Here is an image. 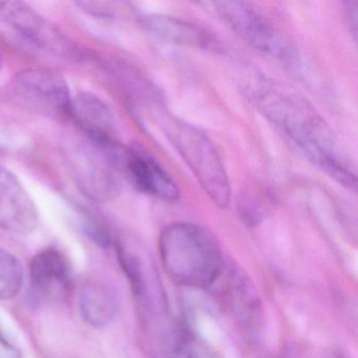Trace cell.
Here are the masks:
<instances>
[{"label": "cell", "instance_id": "cell-1", "mask_svg": "<svg viewBox=\"0 0 358 358\" xmlns=\"http://www.w3.org/2000/svg\"><path fill=\"white\" fill-rule=\"evenodd\" d=\"M257 104L266 116L301 150V154L337 183L355 190L357 180L337 148L324 120L292 96L262 90Z\"/></svg>", "mask_w": 358, "mask_h": 358}, {"label": "cell", "instance_id": "cell-2", "mask_svg": "<svg viewBox=\"0 0 358 358\" xmlns=\"http://www.w3.org/2000/svg\"><path fill=\"white\" fill-rule=\"evenodd\" d=\"M159 251L167 275L181 286L208 288L225 267L215 236L194 224L180 222L164 228Z\"/></svg>", "mask_w": 358, "mask_h": 358}, {"label": "cell", "instance_id": "cell-3", "mask_svg": "<svg viewBox=\"0 0 358 358\" xmlns=\"http://www.w3.org/2000/svg\"><path fill=\"white\" fill-rule=\"evenodd\" d=\"M169 137L203 192L219 208H227L231 194L229 179L210 139L198 127L181 121L169 127Z\"/></svg>", "mask_w": 358, "mask_h": 358}, {"label": "cell", "instance_id": "cell-4", "mask_svg": "<svg viewBox=\"0 0 358 358\" xmlns=\"http://www.w3.org/2000/svg\"><path fill=\"white\" fill-rule=\"evenodd\" d=\"M18 104L56 120L73 119V98L66 79L45 68L20 71L11 83Z\"/></svg>", "mask_w": 358, "mask_h": 358}, {"label": "cell", "instance_id": "cell-5", "mask_svg": "<svg viewBox=\"0 0 358 358\" xmlns=\"http://www.w3.org/2000/svg\"><path fill=\"white\" fill-rule=\"evenodd\" d=\"M213 10L236 35L251 47L284 64H293L296 53L290 41L265 16L242 1L213 3Z\"/></svg>", "mask_w": 358, "mask_h": 358}, {"label": "cell", "instance_id": "cell-6", "mask_svg": "<svg viewBox=\"0 0 358 358\" xmlns=\"http://www.w3.org/2000/svg\"><path fill=\"white\" fill-rule=\"evenodd\" d=\"M0 24L43 50L64 60H78L80 50L33 8L20 1H0Z\"/></svg>", "mask_w": 358, "mask_h": 358}, {"label": "cell", "instance_id": "cell-7", "mask_svg": "<svg viewBox=\"0 0 358 358\" xmlns=\"http://www.w3.org/2000/svg\"><path fill=\"white\" fill-rule=\"evenodd\" d=\"M118 171L124 173L140 192L173 203L179 199L177 183L152 156L139 148H123Z\"/></svg>", "mask_w": 358, "mask_h": 358}, {"label": "cell", "instance_id": "cell-8", "mask_svg": "<svg viewBox=\"0 0 358 358\" xmlns=\"http://www.w3.org/2000/svg\"><path fill=\"white\" fill-rule=\"evenodd\" d=\"M71 169L79 187L96 201H106L114 194L113 171H117L110 152L89 141L85 148L74 150L70 156Z\"/></svg>", "mask_w": 358, "mask_h": 358}, {"label": "cell", "instance_id": "cell-9", "mask_svg": "<svg viewBox=\"0 0 358 358\" xmlns=\"http://www.w3.org/2000/svg\"><path fill=\"white\" fill-rule=\"evenodd\" d=\"M38 224V209L32 196L18 178L0 164V228L27 234Z\"/></svg>", "mask_w": 358, "mask_h": 358}, {"label": "cell", "instance_id": "cell-10", "mask_svg": "<svg viewBox=\"0 0 358 358\" xmlns=\"http://www.w3.org/2000/svg\"><path fill=\"white\" fill-rule=\"evenodd\" d=\"M32 289L41 296L57 299L70 289L72 272L66 257L55 249H45L33 257L30 265Z\"/></svg>", "mask_w": 358, "mask_h": 358}, {"label": "cell", "instance_id": "cell-11", "mask_svg": "<svg viewBox=\"0 0 358 358\" xmlns=\"http://www.w3.org/2000/svg\"><path fill=\"white\" fill-rule=\"evenodd\" d=\"M223 290L224 301L238 324L247 331L259 329L262 322L261 301L248 276L238 268H230Z\"/></svg>", "mask_w": 358, "mask_h": 358}, {"label": "cell", "instance_id": "cell-12", "mask_svg": "<svg viewBox=\"0 0 358 358\" xmlns=\"http://www.w3.org/2000/svg\"><path fill=\"white\" fill-rule=\"evenodd\" d=\"M73 119L87 139L95 145L106 148L116 143L112 136L114 117L110 108L97 96L83 93L73 100Z\"/></svg>", "mask_w": 358, "mask_h": 358}, {"label": "cell", "instance_id": "cell-13", "mask_svg": "<svg viewBox=\"0 0 358 358\" xmlns=\"http://www.w3.org/2000/svg\"><path fill=\"white\" fill-rule=\"evenodd\" d=\"M155 351L156 358H224L215 348L179 322L161 327Z\"/></svg>", "mask_w": 358, "mask_h": 358}, {"label": "cell", "instance_id": "cell-14", "mask_svg": "<svg viewBox=\"0 0 358 358\" xmlns=\"http://www.w3.org/2000/svg\"><path fill=\"white\" fill-rule=\"evenodd\" d=\"M141 24L152 36L165 43L196 49H217V41L210 33L179 18L155 14L144 16Z\"/></svg>", "mask_w": 358, "mask_h": 358}, {"label": "cell", "instance_id": "cell-15", "mask_svg": "<svg viewBox=\"0 0 358 358\" xmlns=\"http://www.w3.org/2000/svg\"><path fill=\"white\" fill-rule=\"evenodd\" d=\"M118 303L113 291L100 282L83 287L79 296L81 317L93 328L108 326L116 316Z\"/></svg>", "mask_w": 358, "mask_h": 358}, {"label": "cell", "instance_id": "cell-16", "mask_svg": "<svg viewBox=\"0 0 358 358\" xmlns=\"http://www.w3.org/2000/svg\"><path fill=\"white\" fill-rule=\"evenodd\" d=\"M24 270L15 255L0 248V301L14 299L22 286Z\"/></svg>", "mask_w": 358, "mask_h": 358}, {"label": "cell", "instance_id": "cell-17", "mask_svg": "<svg viewBox=\"0 0 358 358\" xmlns=\"http://www.w3.org/2000/svg\"><path fill=\"white\" fill-rule=\"evenodd\" d=\"M0 358H22V352L13 345L0 329Z\"/></svg>", "mask_w": 358, "mask_h": 358}, {"label": "cell", "instance_id": "cell-18", "mask_svg": "<svg viewBox=\"0 0 358 358\" xmlns=\"http://www.w3.org/2000/svg\"><path fill=\"white\" fill-rule=\"evenodd\" d=\"M345 12L350 30L353 33V35H356V31H357V3L356 1L345 3Z\"/></svg>", "mask_w": 358, "mask_h": 358}, {"label": "cell", "instance_id": "cell-19", "mask_svg": "<svg viewBox=\"0 0 358 358\" xmlns=\"http://www.w3.org/2000/svg\"><path fill=\"white\" fill-rule=\"evenodd\" d=\"M275 358H294V356H293V354L291 353L290 350H285L282 354H280V355Z\"/></svg>", "mask_w": 358, "mask_h": 358}, {"label": "cell", "instance_id": "cell-20", "mask_svg": "<svg viewBox=\"0 0 358 358\" xmlns=\"http://www.w3.org/2000/svg\"><path fill=\"white\" fill-rule=\"evenodd\" d=\"M0 66H1V59H0Z\"/></svg>", "mask_w": 358, "mask_h": 358}]
</instances>
